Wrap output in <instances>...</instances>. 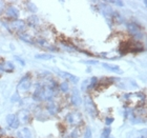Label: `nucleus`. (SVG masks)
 <instances>
[{
  "label": "nucleus",
  "mask_w": 147,
  "mask_h": 138,
  "mask_svg": "<svg viewBox=\"0 0 147 138\" xmlns=\"http://www.w3.org/2000/svg\"><path fill=\"white\" fill-rule=\"evenodd\" d=\"M109 3H113V4H116L118 6H124V2L121 1V0H113V1H109Z\"/></svg>",
  "instance_id": "c85d7f7f"
},
{
  "label": "nucleus",
  "mask_w": 147,
  "mask_h": 138,
  "mask_svg": "<svg viewBox=\"0 0 147 138\" xmlns=\"http://www.w3.org/2000/svg\"><path fill=\"white\" fill-rule=\"evenodd\" d=\"M143 3H144V5L147 6V0H144V1H143Z\"/></svg>",
  "instance_id": "473e14b6"
},
{
  "label": "nucleus",
  "mask_w": 147,
  "mask_h": 138,
  "mask_svg": "<svg viewBox=\"0 0 147 138\" xmlns=\"http://www.w3.org/2000/svg\"><path fill=\"white\" fill-rule=\"evenodd\" d=\"M18 138H32V131L28 128H22L18 133H17Z\"/></svg>",
  "instance_id": "2eb2a0df"
},
{
  "label": "nucleus",
  "mask_w": 147,
  "mask_h": 138,
  "mask_svg": "<svg viewBox=\"0 0 147 138\" xmlns=\"http://www.w3.org/2000/svg\"><path fill=\"white\" fill-rule=\"evenodd\" d=\"M15 70V65L11 61H5L0 63V71L5 72V73H12L13 71Z\"/></svg>",
  "instance_id": "f8f14e48"
},
{
  "label": "nucleus",
  "mask_w": 147,
  "mask_h": 138,
  "mask_svg": "<svg viewBox=\"0 0 147 138\" xmlns=\"http://www.w3.org/2000/svg\"><path fill=\"white\" fill-rule=\"evenodd\" d=\"M35 42H36V44H38L39 46H41V48L47 49V50H49V51H53V52L58 51V49H57L56 46H52V44H51L46 39H44V38H37V39L35 40Z\"/></svg>",
  "instance_id": "1a4fd4ad"
},
{
  "label": "nucleus",
  "mask_w": 147,
  "mask_h": 138,
  "mask_svg": "<svg viewBox=\"0 0 147 138\" xmlns=\"http://www.w3.org/2000/svg\"><path fill=\"white\" fill-rule=\"evenodd\" d=\"M84 63H86V65H98V60H85V61H83Z\"/></svg>",
  "instance_id": "7c9ffc66"
},
{
  "label": "nucleus",
  "mask_w": 147,
  "mask_h": 138,
  "mask_svg": "<svg viewBox=\"0 0 147 138\" xmlns=\"http://www.w3.org/2000/svg\"><path fill=\"white\" fill-rule=\"evenodd\" d=\"M88 83H89V79H86L83 81L82 86H81V90L83 92H87V88H88Z\"/></svg>",
  "instance_id": "bb28decb"
},
{
  "label": "nucleus",
  "mask_w": 147,
  "mask_h": 138,
  "mask_svg": "<svg viewBox=\"0 0 147 138\" xmlns=\"http://www.w3.org/2000/svg\"><path fill=\"white\" fill-rule=\"evenodd\" d=\"M5 16L9 19L17 20L19 18V16H20V12H19V10L16 6L9 5L5 9Z\"/></svg>",
  "instance_id": "423d86ee"
},
{
  "label": "nucleus",
  "mask_w": 147,
  "mask_h": 138,
  "mask_svg": "<svg viewBox=\"0 0 147 138\" xmlns=\"http://www.w3.org/2000/svg\"><path fill=\"white\" fill-rule=\"evenodd\" d=\"M6 123L11 129H18L20 126V120H19L18 116L16 114H9L6 116Z\"/></svg>",
  "instance_id": "39448f33"
},
{
  "label": "nucleus",
  "mask_w": 147,
  "mask_h": 138,
  "mask_svg": "<svg viewBox=\"0 0 147 138\" xmlns=\"http://www.w3.org/2000/svg\"><path fill=\"white\" fill-rule=\"evenodd\" d=\"M110 134H111V129H110L109 126H106V128L103 129V131H102L101 138H109Z\"/></svg>",
  "instance_id": "5701e85b"
},
{
  "label": "nucleus",
  "mask_w": 147,
  "mask_h": 138,
  "mask_svg": "<svg viewBox=\"0 0 147 138\" xmlns=\"http://www.w3.org/2000/svg\"><path fill=\"white\" fill-rule=\"evenodd\" d=\"M102 67L106 70L110 71V72H113V73H116V74H122L123 71L120 69V67L118 65H109V63H106V62H103L102 63Z\"/></svg>",
  "instance_id": "ddd939ff"
},
{
  "label": "nucleus",
  "mask_w": 147,
  "mask_h": 138,
  "mask_svg": "<svg viewBox=\"0 0 147 138\" xmlns=\"http://www.w3.org/2000/svg\"><path fill=\"white\" fill-rule=\"evenodd\" d=\"M56 71H57V73H58L60 76L65 78V79L69 80L71 82L77 83L79 81V78H78V77L75 76V75H73V74H71V73H68V72H64V71H60V70H56Z\"/></svg>",
  "instance_id": "9d476101"
},
{
  "label": "nucleus",
  "mask_w": 147,
  "mask_h": 138,
  "mask_svg": "<svg viewBox=\"0 0 147 138\" xmlns=\"http://www.w3.org/2000/svg\"><path fill=\"white\" fill-rule=\"evenodd\" d=\"M83 103H84V107H85V111L87 112L89 116L92 117V118H96L98 117L99 115V111L97 109V105L95 104L92 98L89 95H85L84 98H83Z\"/></svg>",
  "instance_id": "f257e3e1"
},
{
  "label": "nucleus",
  "mask_w": 147,
  "mask_h": 138,
  "mask_svg": "<svg viewBox=\"0 0 147 138\" xmlns=\"http://www.w3.org/2000/svg\"><path fill=\"white\" fill-rule=\"evenodd\" d=\"M19 38H20L22 41L28 43V44H36L35 40L33 39L28 34H26V33H21V34H19Z\"/></svg>",
  "instance_id": "6ab92c4d"
},
{
  "label": "nucleus",
  "mask_w": 147,
  "mask_h": 138,
  "mask_svg": "<svg viewBox=\"0 0 147 138\" xmlns=\"http://www.w3.org/2000/svg\"><path fill=\"white\" fill-rule=\"evenodd\" d=\"M126 29L129 32V34L135 37V39L138 40V41L140 39H142L143 36H144V33L142 31V28L137 22H128L126 24Z\"/></svg>",
  "instance_id": "7ed1b4c3"
},
{
  "label": "nucleus",
  "mask_w": 147,
  "mask_h": 138,
  "mask_svg": "<svg viewBox=\"0 0 147 138\" xmlns=\"http://www.w3.org/2000/svg\"><path fill=\"white\" fill-rule=\"evenodd\" d=\"M109 138H113V137H111V136H110V137H109Z\"/></svg>",
  "instance_id": "72a5a7b5"
},
{
  "label": "nucleus",
  "mask_w": 147,
  "mask_h": 138,
  "mask_svg": "<svg viewBox=\"0 0 147 138\" xmlns=\"http://www.w3.org/2000/svg\"><path fill=\"white\" fill-rule=\"evenodd\" d=\"M59 90L61 91L62 93H67L69 91V84H68L67 81H63L59 84Z\"/></svg>",
  "instance_id": "412c9836"
},
{
  "label": "nucleus",
  "mask_w": 147,
  "mask_h": 138,
  "mask_svg": "<svg viewBox=\"0 0 147 138\" xmlns=\"http://www.w3.org/2000/svg\"><path fill=\"white\" fill-rule=\"evenodd\" d=\"M139 137H145L147 138V128L146 129L137 130V131H132L127 135V138H139Z\"/></svg>",
  "instance_id": "9b49d317"
},
{
  "label": "nucleus",
  "mask_w": 147,
  "mask_h": 138,
  "mask_svg": "<svg viewBox=\"0 0 147 138\" xmlns=\"http://www.w3.org/2000/svg\"><path fill=\"white\" fill-rule=\"evenodd\" d=\"M17 116H18V115H17ZM18 118H19V120H20V123L21 122L28 123V121L31 120V115L28 114V111L23 110L20 112V116H18Z\"/></svg>",
  "instance_id": "dca6fc26"
},
{
  "label": "nucleus",
  "mask_w": 147,
  "mask_h": 138,
  "mask_svg": "<svg viewBox=\"0 0 147 138\" xmlns=\"http://www.w3.org/2000/svg\"><path fill=\"white\" fill-rule=\"evenodd\" d=\"M45 109H46V112H47L49 115H51V116H56V115L59 113V111H60L59 105L57 104V102H55L54 100L47 102Z\"/></svg>",
  "instance_id": "6e6552de"
},
{
  "label": "nucleus",
  "mask_w": 147,
  "mask_h": 138,
  "mask_svg": "<svg viewBox=\"0 0 147 138\" xmlns=\"http://www.w3.org/2000/svg\"><path fill=\"white\" fill-rule=\"evenodd\" d=\"M3 4H4V2L3 1H0V6H3ZM3 7H0V13H1V10H2Z\"/></svg>",
  "instance_id": "2f4dec72"
},
{
  "label": "nucleus",
  "mask_w": 147,
  "mask_h": 138,
  "mask_svg": "<svg viewBox=\"0 0 147 138\" xmlns=\"http://www.w3.org/2000/svg\"><path fill=\"white\" fill-rule=\"evenodd\" d=\"M97 86H99V79L97 77H92V78H89V83H88V88H87V92L88 91H92V90H95Z\"/></svg>",
  "instance_id": "a211bd4d"
},
{
  "label": "nucleus",
  "mask_w": 147,
  "mask_h": 138,
  "mask_svg": "<svg viewBox=\"0 0 147 138\" xmlns=\"http://www.w3.org/2000/svg\"><path fill=\"white\" fill-rule=\"evenodd\" d=\"M83 138H92V133L90 128H86L85 132L83 134Z\"/></svg>",
  "instance_id": "a878e982"
},
{
  "label": "nucleus",
  "mask_w": 147,
  "mask_h": 138,
  "mask_svg": "<svg viewBox=\"0 0 147 138\" xmlns=\"http://www.w3.org/2000/svg\"><path fill=\"white\" fill-rule=\"evenodd\" d=\"M15 60L17 62H19V63H20L22 67H24V65H25V61H24V60H23V59H21L20 57H18V56H15Z\"/></svg>",
  "instance_id": "c756f323"
},
{
  "label": "nucleus",
  "mask_w": 147,
  "mask_h": 138,
  "mask_svg": "<svg viewBox=\"0 0 147 138\" xmlns=\"http://www.w3.org/2000/svg\"><path fill=\"white\" fill-rule=\"evenodd\" d=\"M20 100H21V97H20V95H19L18 92H15L12 95V97H11V101H12L13 103H15V102H19Z\"/></svg>",
  "instance_id": "b1692460"
},
{
  "label": "nucleus",
  "mask_w": 147,
  "mask_h": 138,
  "mask_svg": "<svg viewBox=\"0 0 147 138\" xmlns=\"http://www.w3.org/2000/svg\"><path fill=\"white\" fill-rule=\"evenodd\" d=\"M100 11H101V13L105 16V17H106V18H111L113 11L111 10V7H110V6L102 5L101 7H100Z\"/></svg>",
  "instance_id": "f3484780"
},
{
  "label": "nucleus",
  "mask_w": 147,
  "mask_h": 138,
  "mask_svg": "<svg viewBox=\"0 0 147 138\" xmlns=\"http://www.w3.org/2000/svg\"><path fill=\"white\" fill-rule=\"evenodd\" d=\"M25 5H26V9L32 13H36L37 10H38L36 7V5H35L33 2H31V1H26V2H25Z\"/></svg>",
  "instance_id": "4be33fe9"
},
{
  "label": "nucleus",
  "mask_w": 147,
  "mask_h": 138,
  "mask_svg": "<svg viewBox=\"0 0 147 138\" xmlns=\"http://www.w3.org/2000/svg\"><path fill=\"white\" fill-rule=\"evenodd\" d=\"M39 22H40V20H39V18H38V16L32 15L26 19L25 23H26V25L31 27V28H36V27H38Z\"/></svg>",
  "instance_id": "4468645a"
},
{
  "label": "nucleus",
  "mask_w": 147,
  "mask_h": 138,
  "mask_svg": "<svg viewBox=\"0 0 147 138\" xmlns=\"http://www.w3.org/2000/svg\"><path fill=\"white\" fill-rule=\"evenodd\" d=\"M32 86H33V80H32V75L30 73L25 74L24 76L22 77L20 81L17 84V92H22L26 93L31 90Z\"/></svg>",
  "instance_id": "f03ea898"
},
{
  "label": "nucleus",
  "mask_w": 147,
  "mask_h": 138,
  "mask_svg": "<svg viewBox=\"0 0 147 138\" xmlns=\"http://www.w3.org/2000/svg\"><path fill=\"white\" fill-rule=\"evenodd\" d=\"M71 102L73 105H75V107H79V105L82 104L83 99H82V97H81V95H80V92L77 89H74L73 92H71Z\"/></svg>",
  "instance_id": "0eeeda50"
},
{
  "label": "nucleus",
  "mask_w": 147,
  "mask_h": 138,
  "mask_svg": "<svg viewBox=\"0 0 147 138\" xmlns=\"http://www.w3.org/2000/svg\"><path fill=\"white\" fill-rule=\"evenodd\" d=\"M65 121L69 124V126H79L80 124H82L83 118L82 115L79 112H71L65 116Z\"/></svg>",
  "instance_id": "20e7f679"
},
{
  "label": "nucleus",
  "mask_w": 147,
  "mask_h": 138,
  "mask_svg": "<svg viewBox=\"0 0 147 138\" xmlns=\"http://www.w3.org/2000/svg\"><path fill=\"white\" fill-rule=\"evenodd\" d=\"M113 121H115L113 117H106V118H105V124L107 126H111V123H113Z\"/></svg>",
  "instance_id": "cd10ccee"
},
{
  "label": "nucleus",
  "mask_w": 147,
  "mask_h": 138,
  "mask_svg": "<svg viewBox=\"0 0 147 138\" xmlns=\"http://www.w3.org/2000/svg\"><path fill=\"white\" fill-rule=\"evenodd\" d=\"M35 58L39 59V60H49V59L54 58V56L49 53H42V54H37L35 55Z\"/></svg>",
  "instance_id": "aec40b11"
},
{
  "label": "nucleus",
  "mask_w": 147,
  "mask_h": 138,
  "mask_svg": "<svg viewBox=\"0 0 147 138\" xmlns=\"http://www.w3.org/2000/svg\"><path fill=\"white\" fill-rule=\"evenodd\" d=\"M69 138H80V131L78 128H75L69 134Z\"/></svg>",
  "instance_id": "393cba45"
}]
</instances>
